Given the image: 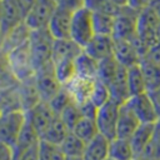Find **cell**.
<instances>
[{
  "label": "cell",
  "instance_id": "cell-1",
  "mask_svg": "<svg viewBox=\"0 0 160 160\" xmlns=\"http://www.w3.org/2000/svg\"><path fill=\"white\" fill-rule=\"evenodd\" d=\"M54 41L55 39L48 29L31 30V35L29 39V49L35 71L51 62Z\"/></svg>",
  "mask_w": 160,
  "mask_h": 160
},
{
  "label": "cell",
  "instance_id": "cell-2",
  "mask_svg": "<svg viewBox=\"0 0 160 160\" xmlns=\"http://www.w3.org/2000/svg\"><path fill=\"white\" fill-rule=\"evenodd\" d=\"M94 36L95 30L92 24V12L88 8L82 6L79 10L74 11L70 39L84 49Z\"/></svg>",
  "mask_w": 160,
  "mask_h": 160
},
{
  "label": "cell",
  "instance_id": "cell-3",
  "mask_svg": "<svg viewBox=\"0 0 160 160\" xmlns=\"http://www.w3.org/2000/svg\"><path fill=\"white\" fill-rule=\"evenodd\" d=\"M138 10L125 6L121 8L118 15L115 16L112 38L115 40H129L134 41L138 35Z\"/></svg>",
  "mask_w": 160,
  "mask_h": 160
},
{
  "label": "cell",
  "instance_id": "cell-4",
  "mask_svg": "<svg viewBox=\"0 0 160 160\" xmlns=\"http://www.w3.org/2000/svg\"><path fill=\"white\" fill-rule=\"evenodd\" d=\"M26 118L24 111L1 112L0 115V141L14 146L25 125Z\"/></svg>",
  "mask_w": 160,
  "mask_h": 160
},
{
  "label": "cell",
  "instance_id": "cell-5",
  "mask_svg": "<svg viewBox=\"0 0 160 160\" xmlns=\"http://www.w3.org/2000/svg\"><path fill=\"white\" fill-rule=\"evenodd\" d=\"M120 106L121 104L111 99L105 105L100 106L98 110V115L95 120H96L99 132L109 140H112L116 138V126H118Z\"/></svg>",
  "mask_w": 160,
  "mask_h": 160
},
{
  "label": "cell",
  "instance_id": "cell-6",
  "mask_svg": "<svg viewBox=\"0 0 160 160\" xmlns=\"http://www.w3.org/2000/svg\"><path fill=\"white\" fill-rule=\"evenodd\" d=\"M35 82L38 86V90L40 92L42 101H50L62 88L61 82L59 81L52 61L35 71Z\"/></svg>",
  "mask_w": 160,
  "mask_h": 160
},
{
  "label": "cell",
  "instance_id": "cell-7",
  "mask_svg": "<svg viewBox=\"0 0 160 160\" xmlns=\"http://www.w3.org/2000/svg\"><path fill=\"white\" fill-rule=\"evenodd\" d=\"M8 58L11 65V69L18 79V81H22L26 79H30L35 75V68L32 64L29 42L16 48L8 52Z\"/></svg>",
  "mask_w": 160,
  "mask_h": 160
},
{
  "label": "cell",
  "instance_id": "cell-8",
  "mask_svg": "<svg viewBox=\"0 0 160 160\" xmlns=\"http://www.w3.org/2000/svg\"><path fill=\"white\" fill-rule=\"evenodd\" d=\"M58 8L55 0H38L25 16V24L31 30L48 29L52 14Z\"/></svg>",
  "mask_w": 160,
  "mask_h": 160
},
{
  "label": "cell",
  "instance_id": "cell-9",
  "mask_svg": "<svg viewBox=\"0 0 160 160\" xmlns=\"http://www.w3.org/2000/svg\"><path fill=\"white\" fill-rule=\"evenodd\" d=\"M25 118H26V121L34 128V130L36 131V134L41 140L42 135L45 134L48 128L51 125L56 115L50 108L49 102L41 101L38 105H35L32 109L25 111Z\"/></svg>",
  "mask_w": 160,
  "mask_h": 160
},
{
  "label": "cell",
  "instance_id": "cell-10",
  "mask_svg": "<svg viewBox=\"0 0 160 160\" xmlns=\"http://www.w3.org/2000/svg\"><path fill=\"white\" fill-rule=\"evenodd\" d=\"M74 11L58 4L55 12L51 16V20L48 25V30L55 40L58 39H70L71 21Z\"/></svg>",
  "mask_w": 160,
  "mask_h": 160
},
{
  "label": "cell",
  "instance_id": "cell-11",
  "mask_svg": "<svg viewBox=\"0 0 160 160\" xmlns=\"http://www.w3.org/2000/svg\"><path fill=\"white\" fill-rule=\"evenodd\" d=\"M126 104L130 106V109L134 111L136 118L141 124H156L158 122V115L155 111V108L152 105V101L148 92L131 96Z\"/></svg>",
  "mask_w": 160,
  "mask_h": 160
},
{
  "label": "cell",
  "instance_id": "cell-12",
  "mask_svg": "<svg viewBox=\"0 0 160 160\" xmlns=\"http://www.w3.org/2000/svg\"><path fill=\"white\" fill-rule=\"evenodd\" d=\"M114 44V58L115 60L125 66L131 68L135 65H139L141 61V54L134 41L129 40H115Z\"/></svg>",
  "mask_w": 160,
  "mask_h": 160
},
{
  "label": "cell",
  "instance_id": "cell-13",
  "mask_svg": "<svg viewBox=\"0 0 160 160\" xmlns=\"http://www.w3.org/2000/svg\"><path fill=\"white\" fill-rule=\"evenodd\" d=\"M114 38L109 35H95L84 48V51L96 61H102L114 56Z\"/></svg>",
  "mask_w": 160,
  "mask_h": 160
},
{
  "label": "cell",
  "instance_id": "cell-14",
  "mask_svg": "<svg viewBox=\"0 0 160 160\" xmlns=\"http://www.w3.org/2000/svg\"><path fill=\"white\" fill-rule=\"evenodd\" d=\"M140 124L141 122L139 121L134 111L130 109V106L126 102L121 104L119 111L118 126H116V138L130 139Z\"/></svg>",
  "mask_w": 160,
  "mask_h": 160
},
{
  "label": "cell",
  "instance_id": "cell-15",
  "mask_svg": "<svg viewBox=\"0 0 160 160\" xmlns=\"http://www.w3.org/2000/svg\"><path fill=\"white\" fill-rule=\"evenodd\" d=\"M24 20H25V14L16 0L2 1V18L0 26L5 34H8L19 24L24 22Z\"/></svg>",
  "mask_w": 160,
  "mask_h": 160
},
{
  "label": "cell",
  "instance_id": "cell-16",
  "mask_svg": "<svg viewBox=\"0 0 160 160\" xmlns=\"http://www.w3.org/2000/svg\"><path fill=\"white\" fill-rule=\"evenodd\" d=\"M95 80L96 79H88V78L75 76L66 85V88H68L72 100L78 105H81V104H84L86 101H90Z\"/></svg>",
  "mask_w": 160,
  "mask_h": 160
},
{
  "label": "cell",
  "instance_id": "cell-17",
  "mask_svg": "<svg viewBox=\"0 0 160 160\" xmlns=\"http://www.w3.org/2000/svg\"><path fill=\"white\" fill-rule=\"evenodd\" d=\"M18 90H19V96H20V102L22 111H28L32 109L35 105L41 102V96L38 90L35 78H30L26 80H22L18 84Z\"/></svg>",
  "mask_w": 160,
  "mask_h": 160
},
{
  "label": "cell",
  "instance_id": "cell-18",
  "mask_svg": "<svg viewBox=\"0 0 160 160\" xmlns=\"http://www.w3.org/2000/svg\"><path fill=\"white\" fill-rule=\"evenodd\" d=\"M111 99L119 104H124L130 99V91L128 85V68L120 65L112 81L109 84Z\"/></svg>",
  "mask_w": 160,
  "mask_h": 160
},
{
  "label": "cell",
  "instance_id": "cell-19",
  "mask_svg": "<svg viewBox=\"0 0 160 160\" xmlns=\"http://www.w3.org/2000/svg\"><path fill=\"white\" fill-rule=\"evenodd\" d=\"M84 49L71 39H58L54 41L52 62L62 60H75Z\"/></svg>",
  "mask_w": 160,
  "mask_h": 160
},
{
  "label": "cell",
  "instance_id": "cell-20",
  "mask_svg": "<svg viewBox=\"0 0 160 160\" xmlns=\"http://www.w3.org/2000/svg\"><path fill=\"white\" fill-rule=\"evenodd\" d=\"M39 141H40V138L34 130V128L28 121H25V125L20 132V136L15 142V145L12 146V160H19L26 150L39 144Z\"/></svg>",
  "mask_w": 160,
  "mask_h": 160
},
{
  "label": "cell",
  "instance_id": "cell-21",
  "mask_svg": "<svg viewBox=\"0 0 160 160\" xmlns=\"http://www.w3.org/2000/svg\"><path fill=\"white\" fill-rule=\"evenodd\" d=\"M31 35V29L24 22L15 26L12 30H10L8 34H5V40L2 45V50L5 52H9L16 48H20L29 42Z\"/></svg>",
  "mask_w": 160,
  "mask_h": 160
},
{
  "label": "cell",
  "instance_id": "cell-22",
  "mask_svg": "<svg viewBox=\"0 0 160 160\" xmlns=\"http://www.w3.org/2000/svg\"><path fill=\"white\" fill-rule=\"evenodd\" d=\"M109 145L110 140L104 135L99 134L85 146L82 155L84 160H106L109 158Z\"/></svg>",
  "mask_w": 160,
  "mask_h": 160
},
{
  "label": "cell",
  "instance_id": "cell-23",
  "mask_svg": "<svg viewBox=\"0 0 160 160\" xmlns=\"http://www.w3.org/2000/svg\"><path fill=\"white\" fill-rule=\"evenodd\" d=\"M155 130V124H140L139 128L135 130V132L129 139L131 142V146L134 149V152L136 156H140L146 148L149 146L152 135Z\"/></svg>",
  "mask_w": 160,
  "mask_h": 160
},
{
  "label": "cell",
  "instance_id": "cell-24",
  "mask_svg": "<svg viewBox=\"0 0 160 160\" xmlns=\"http://www.w3.org/2000/svg\"><path fill=\"white\" fill-rule=\"evenodd\" d=\"M109 158L111 160H134L136 155L129 139L115 138L110 140Z\"/></svg>",
  "mask_w": 160,
  "mask_h": 160
},
{
  "label": "cell",
  "instance_id": "cell-25",
  "mask_svg": "<svg viewBox=\"0 0 160 160\" xmlns=\"http://www.w3.org/2000/svg\"><path fill=\"white\" fill-rule=\"evenodd\" d=\"M75 70L76 76L88 78V79H96L98 70H99V61L86 54L84 50L75 60Z\"/></svg>",
  "mask_w": 160,
  "mask_h": 160
},
{
  "label": "cell",
  "instance_id": "cell-26",
  "mask_svg": "<svg viewBox=\"0 0 160 160\" xmlns=\"http://www.w3.org/2000/svg\"><path fill=\"white\" fill-rule=\"evenodd\" d=\"M0 110L1 112L22 111L18 85L0 90Z\"/></svg>",
  "mask_w": 160,
  "mask_h": 160
},
{
  "label": "cell",
  "instance_id": "cell-27",
  "mask_svg": "<svg viewBox=\"0 0 160 160\" xmlns=\"http://www.w3.org/2000/svg\"><path fill=\"white\" fill-rule=\"evenodd\" d=\"M70 132L69 128L64 124V121L56 116L54 119V121L51 122V125L48 128V130L45 131V134L42 135L41 140H45V141H49L51 144H56V145H60L64 139L68 136V134Z\"/></svg>",
  "mask_w": 160,
  "mask_h": 160
},
{
  "label": "cell",
  "instance_id": "cell-28",
  "mask_svg": "<svg viewBox=\"0 0 160 160\" xmlns=\"http://www.w3.org/2000/svg\"><path fill=\"white\" fill-rule=\"evenodd\" d=\"M128 85H129L130 98L135 96V95L148 92L145 79H144L140 64L135 65V66H131V68H128Z\"/></svg>",
  "mask_w": 160,
  "mask_h": 160
},
{
  "label": "cell",
  "instance_id": "cell-29",
  "mask_svg": "<svg viewBox=\"0 0 160 160\" xmlns=\"http://www.w3.org/2000/svg\"><path fill=\"white\" fill-rule=\"evenodd\" d=\"M86 142H84L72 131H70L68 136L64 139V141L60 144V148L66 158H82Z\"/></svg>",
  "mask_w": 160,
  "mask_h": 160
},
{
  "label": "cell",
  "instance_id": "cell-30",
  "mask_svg": "<svg viewBox=\"0 0 160 160\" xmlns=\"http://www.w3.org/2000/svg\"><path fill=\"white\" fill-rule=\"evenodd\" d=\"M140 68L145 79L148 92L159 89L160 88V65L146 61V60H141Z\"/></svg>",
  "mask_w": 160,
  "mask_h": 160
},
{
  "label": "cell",
  "instance_id": "cell-31",
  "mask_svg": "<svg viewBox=\"0 0 160 160\" xmlns=\"http://www.w3.org/2000/svg\"><path fill=\"white\" fill-rule=\"evenodd\" d=\"M71 131L86 144L100 134L98 125H96V120L86 119V118H81Z\"/></svg>",
  "mask_w": 160,
  "mask_h": 160
},
{
  "label": "cell",
  "instance_id": "cell-32",
  "mask_svg": "<svg viewBox=\"0 0 160 160\" xmlns=\"http://www.w3.org/2000/svg\"><path fill=\"white\" fill-rule=\"evenodd\" d=\"M18 84L19 81L11 69L8 52L0 50V90L16 86Z\"/></svg>",
  "mask_w": 160,
  "mask_h": 160
},
{
  "label": "cell",
  "instance_id": "cell-33",
  "mask_svg": "<svg viewBox=\"0 0 160 160\" xmlns=\"http://www.w3.org/2000/svg\"><path fill=\"white\" fill-rule=\"evenodd\" d=\"M114 22H115V16H112V15L101 14V12H92V24H94L95 35L112 36Z\"/></svg>",
  "mask_w": 160,
  "mask_h": 160
},
{
  "label": "cell",
  "instance_id": "cell-34",
  "mask_svg": "<svg viewBox=\"0 0 160 160\" xmlns=\"http://www.w3.org/2000/svg\"><path fill=\"white\" fill-rule=\"evenodd\" d=\"M75 60H62V61L52 62L55 72H56V76H58L59 81L61 82L62 86H66L76 76Z\"/></svg>",
  "mask_w": 160,
  "mask_h": 160
},
{
  "label": "cell",
  "instance_id": "cell-35",
  "mask_svg": "<svg viewBox=\"0 0 160 160\" xmlns=\"http://www.w3.org/2000/svg\"><path fill=\"white\" fill-rule=\"evenodd\" d=\"M119 66H120V64L115 60L114 56L105 59L102 61H99V70H98V78L96 79L101 80L102 82H105L109 86V84L115 78Z\"/></svg>",
  "mask_w": 160,
  "mask_h": 160
},
{
  "label": "cell",
  "instance_id": "cell-36",
  "mask_svg": "<svg viewBox=\"0 0 160 160\" xmlns=\"http://www.w3.org/2000/svg\"><path fill=\"white\" fill-rule=\"evenodd\" d=\"M38 150H39V160H65L66 159L60 145L51 144L45 140L39 141Z\"/></svg>",
  "mask_w": 160,
  "mask_h": 160
},
{
  "label": "cell",
  "instance_id": "cell-37",
  "mask_svg": "<svg viewBox=\"0 0 160 160\" xmlns=\"http://www.w3.org/2000/svg\"><path fill=\"white\" fill-rule=\"evenodd\" d=\"M84 6L88 8L91 12H101L116 16L120 11V8L114 5L110 0H85Z\"/></svg>",
  "mask_w": 160,
  "mask_h": 160
},
{
  "label": "cell",
  "instance_id": "cell-38",
  "mask_svg": "<svg viewBox=\"0 0 160 160\" xmlns=\"http://www.w3.org/2000/svg\"><path fill=\"white\" fill-rule=\"evenodd\" d=\"M109 100H111V94H110V89L109 86L102 82L101 80L96 79L95 80V84H94V89H92V92H91V98H90V101L96 105L98 108L105 105Z\"/></svg>",
  "mask_w": 160,
  "mask_h": 160
},
{
  "label": "cell",
  "instance_id": "cell-39",
  "mask_svg": "<svg viewBox=\"0 0 160 160\" xmlns=\"http://www.w3.org/2000/svg\"><path fill=\"white\" fill-rule=\"evenodd\" d=\"M72 101H74V100H72V98H71V95H70L68 88H66V86H62V88L60 89V91H59L50 101H48V102H49L50 108L52 109V111L55 112V115L59 116V115L62 112V110H64L69 104H71Z\"/></svg>",
  "mask_w": 160,
  "mask_h": 160
},
{
  "label": "cell",
  "instance_id": "cell-40",
  "mask_svg": "<svg viewBox=\"0 0 160 160\" xmlns=\"http://www.w3.org/2000/svg\"><path fill=\"white\" fill-rule=\"evenodd\" d=\"M59 118L64 121V124L69 128V130L71 131L72 129H74V126L78 124V121L82 118L81 116V111H80V108H79V105L75 102V101H72L71 104H69L64 110H62V112L59 115Z\"/></svg>",
  "mask_w": 160,
  "mask_h": 160
},
{
  "label": "cell",
  "instance_id": "cell-41",
  "mask_svg": "<svg viewBox=\"0 0 160 160\" xmlns=\"http://www.w3.org/2000/svg\"><path fill=\"white\" fill-rule=\"evenodd\" d=\"M146 160H160V121L155 124L152 139L146 150L140 155Z\"/></svg>",
  "mask_w": 160,
  "mask_h": 160
},
{
  "label": "cell",
  "instance_id": "cell-42",
  "mask_svg": "<svg viewBox=\"0 0 160 160\" xmlns=\"http://www.w3.org/2000/svg\"><path fill=\"white\" fill-rule=\"evenodd\" d=\"M141 60H146V61H150V62H154V64H158L160 65V42L159 41H155L145 52V55L142 56Z\"/></svg>",
  "mask_w": 160,
  "mask_h": 160
},
{
  "label": "cell",
  "instance_id": "cell-43",
  "mask_svg": "<svg viewBox=\"0 0 160 160\" xmlns=\"http://www.w3.org/2000/svg\"><path fill=\"white\" fill-rule=\"evenodd\" d=\"M80 108V111H81V116L82 118H86V119H96V115H98V110L99 108L96 105H94L91 101H86L81 105H79Z\"/></svg>",
  "mask_w": 160,
  "mask_h": 160
},
{
  "label": "cell",
  "instance_id": "cell-44",
  "mask_svg": "<svg viewBox=\"0 0 160 160\" xmlns=\"http://www.w3.org/2000/svg\"><path fill=\"white\" fill-rule=\"evenodd\" d=\"M84 2H85V0H59L58 1L59 5H62V6L72 10V11H76L80 8H82Z\"/></svg>",
  "mask_w": 160,
  "mask_h": 160
},
{
  "label": "cell",
  "instance_id": "cell-45",
  "mask_svg": "<svg viewBox=\"0 0 160 160\" xmlns=\"http://www.w3.org/2000/svg\"><path fill=\"white\" fill-rule=\"evenodd\" d=\"M148 94H149V96L152 101V105L155 108V111H156V115H158V121H160V88L156 89V90H152Z\"/></svg>",
  "mask_w": 160,
  "mask_h": 160
},
{
  "label": "cell",
  "instance_id": "cell-46",
  "mask_svg": "<svg viewBox=\"0 0 160 160\" xmlns=\"http://www.w3.org/2000/svg\"><path fill=\"white\" fill-rule=\"evenodd\" d=\"M38 145H39V144H36V145H34L32 148H30L29 150H26V151L21 155V158H20L19 160H39Z\"/></svg>",
  "mask_w": 160,
  "mask_h": 160
},
{
  "label": "cell",
  "instance_id": "cell-47",
  "mask_svg": "<svg viewBox=\"0 0 160 160\" xmlns=\"http://www.w3.org/2000/svg\"><path fill=\"white\" fill-rule=\"evenodd\" d=\"M0 160H12V148L0 141Z\"/></svg>",
  "mask_w": 160,
  "mask_h": 160
},
{
  "label": "cell",
  "instance_id": "cell-48",
  "mask_svg": "<svg viewBox=\"0 0 160 160\" xmlns=\"http://www.w3.org/2000/svg\"><path fill=\"white\" fill-rule=\"evenodd\" d=\"M149 2H150V0H128L129 6L135 9V10H138V11L145 9L149 5Z\"/></svg>",
  "mask_w": 160,
  "mask_h": 160
},
{
  "label": "cell",
  "instance_id": "cell-49",
  "mask_svg": "<svg viewBox=\"0 0 160 160\" xmlns=\"http://www.w3.org/2000/svg\"><path fill=\"white\" fill-rule=\"evenodd\" d=\"M18 1V4L20 5V8L22 9V11H24V14H25V16H26V14L29 12V10L32 8V5L38 1V0H16Z\"/></svg>",
  "mask_w": 160,
  "mask_h": 160
},
{
  "label": "cell",
  "instance_id": "cell-50",
  "mask_svg": "<svg viewBox=\"0 0 160 160\" xmlns=\"http://www.w3.org/2000/svg\"><path fill=\"white\" fill-rule=\"evenodd\" d=\"M148 6L160 18V0H150Z\"/></svg>",
  "mask_w": 160,
  "mask_h": 160
},
{
  "label": "cell",
  "instance_id": "cell-51",
  "mask_svg": "<svg viewBox=\"0 0 160 160\" xmlns=\"http://www.w3.org/2000/svg\"><path fill=\"white\" fill-rule=\"evenodd\" d=\"M114 5H116L118 8H125V6H129V4H128V0H110Z\"/></svg>",
  "mask_w": 160,
  "mask_h": 160
},
{
  "label": "cell",
  "instance_id": "cell-52",
  "mask_svg": "<svg viewBox=\"0 0 160 160\" xmlns=\"http://www.w3.org/2000/svg\"><path fill=\"white\" fill-rule=\"evenodd\" d=\"M4 40H5V32L2 31V29H1V26H0V50H2Z\"/></svg>",
  "mask_w": 160,
  "mask_h": 160
},
{
  "label": "cell",
  "instance_id": "cell-53",
  "mask_svg": "<svg viewBox=\"0 0 160 160\" xmlns=\"http://www.w3.org/2000/svg\"><path fill=\"white\" fill-rule=\"evenodd\" d=\"M156 41H159V42H160V24H159L158 30H156Z\"/></svg>",
  "mask_w": 160,
  "mask_h": 160
},
{
  "label": "cell",
  "instance_id": "cell-54",
  "mask_svg": "<svg viewBox=\"0 0 160 160\" xmlns=\"http://www.w3.org/2000/svg\"><path fill=\"white\" fill-rule=\"evenodd\" d=\"M1 18H2V1H0V22H1Z\"/></svg>",
  "mask_w": 160,
  "mask_h": 160
},
{
  "label": "cell",
  "instance_id": "cell-55",
  "mask_svg": "<svg viewBox=\"0 0 160 160\" xmlns=\"http://www.w3.org/2000/svg\"><path fill=\"white\" fill-rule=\"evenodd\" d=\"M65 160H84L82 158H66Z\"/></svg>",
  "mask_w": 160,
  "mask_h": 160
},
{
  "label": "cell",
  "instance_id": "cell-56",
  "mask_svg": "<svg viewBox=\"0 0 160 160\" xmlns=\"http://www.w3.org/2000/svg\"><path fill=\"white\" fill-rule=\"evenodd\" d=\"M106 160H111V159H110V158H108V159H106Z\"/></svg>",
  "mask_w": 160,
  "mask_h": 160
},
{
  "label": "cell",
  "instance_id": "cell-57",
  "mask_svg": "<svg viewBox=\"0 0 160 160\" xmlns=\"http://www.w3.org/2000/svg\"><path fill=\"white\" fill-rule=\"evenodd\" d=\"M0 115H1V110H0Z\"/></svg>",
  "mask_w": 160,
  "mask_h": 160
},
{
  "label": "cell",
  "instance_id": "cell-58",
  "mask_svg": "<svg viewBox=\"0 0 160 160\" xmlns=\"http://www.w3.org/2000/svg\"><path fill=\"white\" fill-rule=\"evenodd\" d=\"M0 1H4V0H0Z\"/></svg>",
  "mask_w": 160,
  "mask_h": 160
},
{
  "label": "cell",
  "instance_id": "cell-59",
  "mask_svg": "<svg viewBox=\"0 0 160 160\" xmlns=\"http://www.w3.org/2000/svg\"><path fill=\"white\" fill-rule=\"evenodd\" d=\"M55 1H59V0H55Z\"/></svg>",
  "mask_w": 160,
  "mask_h": 160
}]
</instances>
